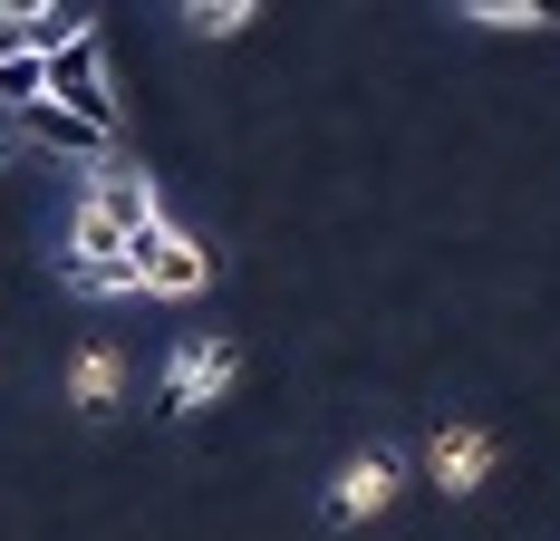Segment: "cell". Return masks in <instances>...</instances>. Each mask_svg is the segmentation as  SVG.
<instances>
[{
    "instance_id": "cell-1",
    "label": "cell",
    "mask_w": 560,
    "mask_h": 541,
    "mask_svg": "<svg viewBox=\"0 0 560 541\" xmlns=\"http://www.w3.org/2000/svg\"><path fill=\"white\" fill-rule=\"evenodd\" d=\"M155 232H165L155 174L116 156V164H97V174L78 184V214H68V252H58V262H136Z\"/></svg>"
},
{
    "instance_id": "cell-2",
    "label": "cell",
    "mask_w": 560,
    "mask_h": 541,
    "mask_svg": "<svg viewBox=\"0 0 560 541\" xmlns=\"http://www.w3.org/2000/svg\"><path fill=\"white\" fill-rule=\"evenodd\" d=\"M232 378H242V338H223V329L213 338H184L165 358V378H155V416H203Z\"/></svg>"
},
{
    "instance_id": "cell-3",
    "label": "cell",
    "mask_w": 560,
    "mask_h": 541,
    "mask_svg": "<svg viewBox=\"0 0 560 541\" xmlns=\"http://www.w3.org/2000/svg\"><path fill=\"white\" fill-rule=\"evenodd\" d=\"M49 97L68 116H88V126H107V136H116V88H107V39H97V20H88L78 39H58V49H49Z\"/></svg>"
},
{
    "instance_id": "cell-4",
    "label": "cell",
    "mask_w": 560,
    "mask_h": 541,
    "mask_svg": "<svg viewBox=\"0 0 560 541\" xmlns=\"http://www.w3.org/2000/svg\"><path fill=\"white\" fill-rule=\"evenodd\" d=\"M10 136H20V146H39V156H68V164H88V174H97V164H116V136H107V126H88V116H68L58 97L20 107V116H10Z\"/></svg>"
},
{
    "instance_id": "cell-5",
    "label": "cell",
    "mask_w": 560,
    "mask_h": 541,
    "mask_svg": "<svg viewBox=\"0 0 560 541\" xmlns=\"http://www.w3.org/2000/svg\"><path fill=\"white\" fill-rule=\"evenodd\" d=\"M136 280H145V300H194V290H213V252L165 222V232L136 252Z\"/></svg>"
},
{
    "instance_id": "cell-6",
    "label": "cell",
    "mask_w": 560,
    "mask_h": 541,
    "mask_svg": "<svg viewBox=\"0 0 560 541\" xmlns=\"http://www.w3.org/2000/svg\"><path fill=\"white\" fill-rule=\"evenodd\" d=\"M425 474H435V493H474L483 474H493V435H483V426H435Z\"/></svg>"
},
{
    "instance_id": "cell-7",
    "label": "cell",
    "mask_w": 560,
    "mask_h": 541,
    "mask_svg": "<svg viewBox=\"0 0 560 541\" xmlns=\"http://www.w3.org/2000/svg\"><path fill=\"white\" fill-rule=\"evenodd\" d=\"M396 503V454H348L329 484V522H368V513H387Z\"/></svg>"
},
{
    "instance_id": "cell-8",
    "label": "cell",
    "mask_w": 560,
    "mask_h": 541,
    "mask_svg": "<svg viewBox=\"0 0 560 541\" xmlns=\"http://www.w3.org/2000/svg\"><path fill=\"white\" fill-rule=\"evenodd\" d=\"M68 406H78V416H97V426L126 406V358H116L107 338H88V348H78V368H68Z\"/></svg>"
},
{
    "instance_id": "cell-9",
    "label": "cell",
    "mask_w": 560,
    "mask_h": 541,
    "mask_svg": "<svg viewBox=\"0 0 560 541\" xmlns=\"http://www.w3.org/2000/svg\"><path fill=\"white\" fill-rule=\"evenodd\" d=\"M58 280H68V300H145L136 262H58Z\"/></svg>"
},
{
    "instance_id": "cell-10",
    "label": "cell",
    "mask_w": 560,
    "mask_h": 541,
    "mask_svg": "<svg viewBox=\"0 0 560 541\" xmlns=\"http://www.w3.org/2000/svg\"><path fill=\"white\" fill-rule=\"evenodd\" d=\"M39 97H49V58H39V49H20L10 68H0V116L39 107Z\"/></svg>"
},
{
    "instance_id": "cell-11",
    "label": "cell",
    "mask_w": 560,
    "mask_h": 541,
    "mask_svg": "<svg viewBox=\"0 0 560 541\" xmlns=\"http://www.w3.org/2000/svg\"><path fill=\"white\" fill-rule=\"evenodd\" d=\"M184 20H194V39H242V30H252L261 10H252V0H194Z\"/></svg>"
},
{
    "instance_id": "cell-12",
    "label": "cell",
    "mask_w": 560,
    "mask_h": 541,
    "mask_svg": "<svg viewBox=\"0 0 560 541\" xmlns=\"http://www.w3.org/2000/svg\"><path fill=\"white\" fill-rule=\"evenodd\" d=\"M464 20L474 30H551V10H532V0H474Z\"/></svg>"
},
{
    "instance_id": "cell-13",
    "label": "cell",
    "mask_w": 560,
    "mask_h": 541,
    "mask_svg": "<svg viewBox=\"0 0 560 541\" xmlns=\"http://www.w3.org/2000/svg\"><path fill=\"white\" fill-rule=\"evenodd\" d=\"M20 49H30V10H10V0H0V68H10Z\"/></svg>"
}]
</instances>
